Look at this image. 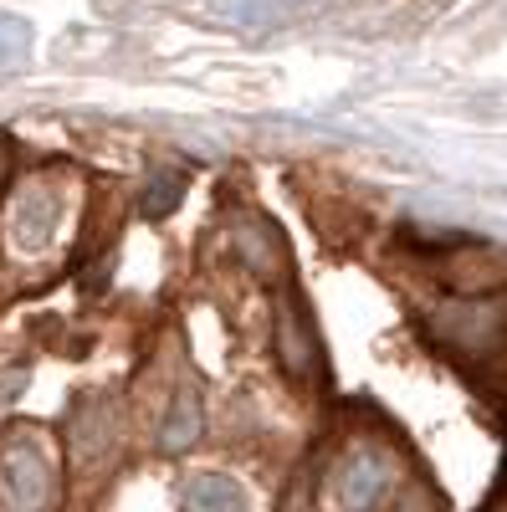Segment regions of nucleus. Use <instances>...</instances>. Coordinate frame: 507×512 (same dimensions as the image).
Masks as SVG:
<instances>
[{
    "instance_id": "nucleus-1",
    "label": "nucleus",
    "mask_w": 507,
    "mask_h": 512,
    "mask_svg": "<svg viewBox=\"0 0 507 512\" xmlns=\"http://www.w3.org/2000/svg\"><path fill=\"white\" fill-rule=\"evenodd\" d=\"M431 338L461 359H492L507 344V297H456L431 313Z\"/></svg>"
},
{
    "instance_id": "nucleus-2",
    "label": "nucleus",
    "mask_w": 507,
    "mask_h": 512,
    "mask_svg": "<svg viewBox=\"0 0 507 512\" xmlns=\"http://www.w3.org/2000/svg\"><path fill=\"white\" fill-rule=\"evenodd\" d=\"M395 492V461L379 446H354L333 461V472L323 482V502L333 512H374Z\"/></svg>"
},
{
    "instance_id": "nucleus-3",
    "label": "nucleus",
    "mask_w": 507,
    "mask_h": 512,
    "mask_svg": "<svg viewBox=\"0 0 507 512\" xmlns=\"http://www.w3.org/2000/svg\"><path fill=\"white\" fill-rule=\"evenodd\" d=\"M0 492L16 512H41L52 497H57V472L47 451H41L26 431L0 441Z\"/></svg>"
},
{
    "instance_id": "nucleus-4",
    "label": "nucleus",
    "mask_w": 507,
    "mask_h": 512,
    "mask_svg": "<svg viewBox=\"0 0 507 512\" xmlns=\"http://www.w3.org/2000/svg\"><path fill=\"white\" fill-rule=\"evenodd\" d=\"M277 359L292 384H323V374H328L313 313L303 308L298 292H277Z\"/></svg>"
},
{
    "instance_id": "nucleus-5",
    "label": "nucleus",
    "mask_w": 507,
    "mask_h": 512,
    "mask_svg": "<svg viewBox=\"0 0 507 512\" xmlns=\"http://www.w3.org/2000/svg\"><path fill=\"white\" fill-rule=\"evenodd\" d=\"M231 251H236V262L257 282H272L277 287L292 272V251H287L282 231L267 216H236L231 221Z\"/></svg>"
},
{
    "instance_id": "nucleus-6",
    "label": "nucleus",
    "mask_w": 507,
    "mask_h": 512,
    "mask_svg": "<svg viewBox=\"0 0 507 512\" xmlns=\"http://www.w3.org/2000/svg\"><path fill=\"white\" fill-rule=\"evenodd\" d=\"M6 226H11V236H16L21 251H41V246L57 236V226H62V195H57V185H47V175L26 180L11 195Z\"/></svg>"
},
{
    "instance_id": "nucleus-7",
    "label": "nucleus",
    "mask_w": 507,
    "mask_h": 512,
    "mask_svg": "<svg viewBox=\"0 0 507 512\" xmlns=\"http://www.w3.org/2000/svg\"><path fill=\"white\" fill-rule=\"evenodd\" d=\"M205 431V405H200V390L195 384H185V390L175 395V405H169L164 415V431H159V446L164 451H190Z\"/></svg>"
},
{
    "instance_id": "nucleus-8",
    "label": "nucleus",
    "mask_w": 507,
    "mask_h": 512,
    "mask_svg": "<svg viewBox=\"0 0 507 512\" xmlns=\"http://www.w3.org/2000/svg\"><path fill=\"white\" fill-rule=\"evenodd\" d=\"M185 512H251V497L236 477L205 472L185 487Z\"/></svg>"
},
{
    "instance_id": "nucleus-9",
    "label": "nucleus",
    "mask_w": 507,
    "mask_h": 512,
    "mask_svg": "<svg viewBox=\"0 0 507 512\" xmlns=\"http://www.w3.org/2000/svg\"><path fill=\"white\" fill-rule=\"evenodd\" d=\"M180 195H185V175H154V180L144 185V200H139V216H149V221L169 216V210L180 205Z\"/></svg>"
}]
</instances>
